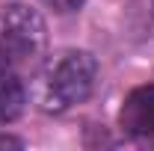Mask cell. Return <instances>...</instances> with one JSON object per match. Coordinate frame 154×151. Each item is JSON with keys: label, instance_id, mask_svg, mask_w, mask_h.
I'll use <instances>...</instances> for the list:
<instances>
[{"label": "cell", "instance_id": "6da1fadb", "mask_svg": "<svg viewBox=\"0 0 154 151\" xmlns=\"http://www.w3.org/2000/svg\"><path fill=\"white\" fill-rule=\"evenodd\" d=\"M45 21L27 3L0 6V68L27 65L45 51Z\"/></svg>", "mask_w": 154, "mask_h": 151}, {"label": "cell", "instance_id": "7a4b0ae2", "mask_svg": "<svg viewBox=\"0 0 154 151\" xmlns=\"http://www.w3.org/2000/svg\"><path fill=\"white\" fill-rule=\"evenodd\" d=\"M95 77L98 62L89 51H68L65 57H59V62L48 77V89H45L48 110L59 113L74 104H83L95 89Z\"/></svg>", "mask_w": 154, "mask_h": 151}, {"label": "cell", "instance_id": "3957f363", "mask_svg": "<svg viewBox=\"0 0 154 151\" xmlns=\"http://www.w3.org/2000/svg\"><path fill=\"white\" fill-rule=\"evenodd\" d=\"M122 131L134 139H151L154 136V86H136L125 98L119 110Z\"/></svg>", "mask_w": 154, "mask_h": 151}, {"label": "cell", "instance_id": "277c9868", "mask_svg": "<svg viewBox=\"0 0 154 151\" xmlns=\"http://www.w3.org/2000/svg\"><path fill=\"white\" fill-rule=\"evenodd\" d=\"M27 92L12 68H0V125H9L24 113Z\"/></svg>", "mask_w": 154, "mask_h": 151}, {"label": "cell", "instance_id": "5b68a950", "mask_svg": "<svg viewBox=\"0 0 154 151\" xmlns=\"http://www.w3.org/2000/svg\"><path fill=\"white\" fill-rule=\"evenodd\" d=\"M48 9H54V12H59V15H68V12H77L86 0H42Z\"/></svg>", "mask_w": 154, "mask_h": 151}]
</instances>
